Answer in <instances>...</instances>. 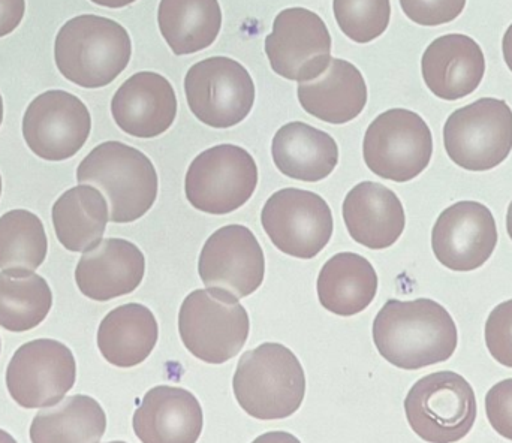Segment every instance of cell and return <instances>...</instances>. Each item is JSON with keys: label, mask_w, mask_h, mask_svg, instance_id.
<instances>
[{"label": "cell", "mask_w": 512, "mask_h": 443, "mask_svg": "<svg viewBox=\"0 0 512 443\" xmlns=\"http://www.w3.org/2000/svg\"><path fill=\"white\" fill-rule=\"evenodd\" d=\"M44 223L29 210H11L0 218V270L12 277L35 273L47 258Z\"/></svg>", "instance_id": "f1b7e54d"}, {"label": "cell", "mask_w": 512, "mask_h": 443, "mask_svg": "<svg viewBox=\"0 0 512 443\" xmlns=\"http://www.w3.org/2000/svg\"><path fill=\"white\" fill-rule=\"evenodd\" d=\"M409 20L420 26H442L456 20L466 0H399Z\"/></svg>", "instance_id": "d6a6232c"}, {"label": "cell", "mask_w": 512, "mask_h": 443, "mask_svg": "<svg viewBox=\"0 0 512 443\" xmlns=\"http://www.w3.org/2000/svg\"><path fill=\"white\" fill-rule=\"evenodd\" d=\"M51 219L57 240L66 250L86 253L101 243L110 209L98 188L78 185L57 198Z\"/></svg>", "instance_id": "484cf974"}, {"label": "cell", "mask_w": 512, "mask_h": 443, "mask_svg": "<svg viewBox=\"0 0 512 443\" xmlns=\"http://www.w3.org/2000/svg\"><path fill=\"white\" fill-rule=\"evenodd\" d=\"M265 54L280 77L307 83L324 74L330 65L331 35L327 24L310 9H283L265 38Z\"/></svg>", "instance_id": "4fadbf2b"}, {"label": "cell", "mask_w": 512, "mask_h": 443, "mask_svg": "<svg viewBox=\"0 0 512 443\" xmlns=\"http://www.w3.org/2000/svg\"><path fill=\"white\" fill-rule=\"evenodd\" d=\"M498 246V226L489 207L460 201L445 209L433 226L432 249L448 270L474 271L483 267Z\"/></svg>", "instance_id": "2e32d148"}, {"label": "cell", "mask_w": 512, "mask_h": 443, "mask_svg": "<svg viewBox=\"0 0 512 443\" xmlns=\"http://www.w3.org/2000/svg\"><path fill=\"white\" fill-rule=\"evenodd\" d=\"M77 180L104 192L114 223L138 221L158 198L155 165L143 152L120 141L96 146L78 165Z\"/></svg>", "instance_id": "277c9868"}, {"label": "cell", "mask_w": 512, "mask_h": 443, "mask_svg": "<svg viewBox=\"0 0 512 443\" xmlns=\"http://www.w3.org/2000/svg\"><path fill=\"white\" fill-rule=\"evenodd\" d=\"M363 156L367 168L381 179L411 182L432 161V131L420 114L393 108L370 123L364 135Z\"/></svg>", "instance_id": "52a82bcc"}, {"label": "cell", "mask_w": 512, "mask_h": 443, "mask_svg": "<svg viewBox=\"0 0 512 443\" xmlns=\"http://www.w3.org/2000/svg\"><path fill=\"white\" fill-rule=\"evenodd\" d=\"M258 186V167L251 153L234 144L204 150L189 165L186 198L209 215H230L245 206Z\"/></svg>", "instance_id": "9c48e42d"}, {"label": "cell", "mask_w": 512, "mask_h": 443, "mask_svg": "<svg viewBox=\"0 0 512 443\" xmlns=\"http://www.w3.org/2000/svg\"><path fill=\"white\" fill-rule=\"evenodd\" d=\"M421 74L433 95L444 101H459L480 86L486 74V57L471 36L450 33L426 48Z\"/></svg>", "instance_id": "d6986e66"}, {"label": "cell", "mask_w": 512, "mask_h": 443, "mask_svg": "<svg viewBox=\"0 0 512 443\" xmlns=\"http://www.w3.org/2000/svg\"><path fill=\"white\" fill-rule=\"evenodd\" d=\"M132 426L143 443H197L203 433V408L191 391L161 385L144 394Z\"/></svg>", "instance_id": "ffe728a7"}, {"label": "cell", "mask_w": 512, "mask_h": 443, "mask_svg": "<svg viewBox=\"0 0 512 443\" xmlns=\"http://www.w3.org/2000/svg\"><path fill=\"white\" fill-rule=\"evenodd\" d=\"M0 197H2V176H0Z\"/></svg>", "instance_id": "b9f144b4"}, {"label": "cell", "mask_w": 512, "mask_h": 443, "mask_svg": "<svg viewBox=\"0 0 512 443\" xmlns=\"http://www.w3.org/2000/svg\"><path fill=\"white\" fill-rule=\"evenodd\" d=\"M316 288L324 309L348 318L363 312L375 300L378 274L364 256L337 253L322 265Z\"/></svg>", "instance_id": "d4e9b609"}, {"label": "cell", "mask_w": 512, "mask_h": 443, "mask_svg": "<svg viewBox=\"0 0 512 443\" xmlns=\"http://www.w3.org/2000/svg\"><path fill=\"white\" fill-rule=\"evenodd\" d=\"M0 443H18L15 441L14 438H12L11 435H9L8 432H5V430L0 429Z\"/></svg>", "instance_id": "f35d334b"}, {"label": "cell", "mask_w": 512, "mask_h": 443, "mask_svg": "<svg viewBox=\"0 0 512 443\" xmlns=\"http://www.w3.org/2000/svg\"><path fill=\"white\" fill-rule=\"evenodd\" d=\"M77 363L68 346L36 339L15 351L6 369L9 396L24 409L51 408L74 388Z\"/></svg>", "instance_id": "8fae6325"}, {"label": "cell", "mask_w": 512, "mask_h": 443, "mask_svg": "<svg viewBox=\"0 0 512 443\" xmlns=\"http://www.w3.org/2000/svg\"><path fill=\"white\" fill-rule=\"evenodd\" d=\"M252 443H301L291 433L286 432H268L259 436Z\"/></svg>", "instance_id": "d590c367"}, {"label": "cell", "mask_w": 512, "mask_h": 443, "mask_svg": "<svg viewBox=\"0 0 512 443\" xmlns=\"http://www.w3.org/2000/svg\"><path fill=\"white\" fill-rule=\"evenodd\" d=\"M502 53H504L505 63L512 72V24L505 32L504 41H502Z\"/></svg>", "instance_id": "8d00e7d4"}, {"label": "cell", "mask_w": 512, "mask_h": 443, "mask_svg": "<svg viewBox=\"0 0 512 443\" xmlns=\"http://www.w3.org/2000/svg\"><path fill=\"white\" fill-rule=\"evenodd\" d=\"M92 131V116L83 101L65 90L36 96L23 117V137L38 158L71 159L83 149Z\"/></svg>", "instance_id": "5bb4252c"}, {"label": "cell", "mask_w": 512, "mask_h": 443, "mask_svg": "<svg viewBox=\"0 0 512 443\" xmlns=\"http://www.w3.org/2000/svg\"><path fill=\"white\" fill-rule=\"evenodd\" d=\"M486 414L498 435L512 442V379L498 382L486 396Z\"/></svg>", "instance_id": "836d02e7"}, {"label": "cell", "mask_w": 512, "mask_h": 443, "mask_svg": "<svg viewBox=\"0 0 512 443\" xmlns=\"http://www.w3.org/2000/svg\"><path fill=\"white\" fill-rule=\"evenodd\" d=\"M198 273L206 289L242 300L254 294L265 276V256L254 232L243 225L222 226L201 250Z\"/></svg>", "instance_id": "9a60e30c"}, {"label": "cell", "mask_w": 512, "mask_h": 443, "mask_svg": "<svg viewBox=\"0 0 512 443\" xmlns=\"http://www.w3.org/2000/svg\"><path fill=\"white\" fill-rule=\"evenodd\" d=\"M447 155L463 170L483 173L499 167L512 150V110L507 102L481 98L459 108L444 126Z\"/></svg>", "instance_id": "ba28073f"}, {"label": "cell", "mask_w": 512, "mask_h": 443, "mask_svg": "<svg viewBox=\"0 0 512 443\" xmlns=\"http://www.w3.org/2000/svg\"><path fill=\"white\" fill-rule=\"evenodd\" d=\"M409 426L427 443H456L477 420L474 388L459 373L436 372L415 382L405 399Z\"/></svg>", "instance_id": "8992f818"}, {"label": "cell", "mask_w": 512, "mask_h": 443, "mask_svg": "<svg viewBox=\"0 0 512 443\" xmlns=\"http://www.w3.org/2000/svg\"><path fill=\"white\" fill-rule=\"evenodd\" d=\"M298 101L310 116L345 125L357 119L367 104V84L357 66L348 60L331 59L324 74L307 83H298Z\"/></svg>", "instance_id": "7402d4cb"}, {"label": "cell", "mask_w": 512, "mask_h": 443, "mask_svg": "<svg viewBox=\"0 0 512 443\" xmlns=\"http://www.w3.org/2000/svg\"><path fill=\"white\" fill-rule=\"evenodd\" d=\"M158 337V321L149 307L123 304L102 319L98 348L108 363L120 369H131L150 357Z\"/></svg>", "instance_id": "cb8c5ba5"}, {"label": "cell", "mask_w": 512, "mask_h": 443, "mask_svg": "<svg viewBox=\"0 0 512 443\" xmlns=\"http://www.w3.org/2000/svg\"><path fill=\"white\" fill-rule=\"evenodd\" d=\"M107 432V415L95 399L66 397L44 408L30 424L32 443H99Z\"/></svg>", "instance_id": "83f0119b"}, {"label": "cell", "mask_w": 512, "mask_h": 443, "mask_svg": "<svg viewBox=\"0 0 512 443\" xmlns=\"http://www.w3.org/2000/svg\"><path fill=\"white\" fill-rule=\"evenodd\" d=\"M507 231H508V235H510V238L512 240V201H511L510 207H508V212H507Z\"/></svg>", "instance_id": "ab89813d"}, {"label": "cell", "mask_w": 512, "mask_h": 443, "mask_svg": "<svg viewBox=\"0 0 512 443\" xmlns=\"http://www.w3.org/2000/svg\"><path fill=\"white\" fill-rule=\"evenodd\" d=\"M486 345L499 364L512 369V300L496 306L487 318Z\"/></svg>", "instance_id": "1f68e13d"}, {"label": "cell", "mask_w": 512, "mask_h": 443, "mask_svg": "<svg viewBox=\"0 0 512 443\" xmlns=\"http://www.w3.org/2000/svg\"><path fill=\"white\" fill-rule=\"evenodd\" d=\"M128 30L101 15L84 14L63 24L54 42V60L60 74L84 89L113 83L131 62Z\"/></svg>", "instance_id": "7a4b0ae2"}, {"label": "cell", "mask_w": 512, "mask_h": 443, "mask_svg": "<svg viewBox=\"0 0 512 443\" xmlns=\"http://www.w3.org/2000/svg\"><path fill=\"white\" fill-rule=\"evenodd\" d=\"M343 221L358 244L373 250L393 246L406 226L400 198L375 182L358 183L348 192L343 201Z\"/></svg>", "instance_id": "44dd1931"}, {"label": "cell", "mask_w": 512, "mask_h": 443, "mask_svg": "<svg viewBox=\"0 0 512 443\" xmlns=\"http://www.w3.org/2000/svg\"><path fill=\"white\" fill-rule=\"evenodd\" d=\"M186 101L204 125L228 129L242 123L254 108L256 90L248 69L225 56L191 66L185 77Z\"/></svg>", "instance_id": "30bf717a"}, {"label": "cell", "mask_w": 512, "mask_h": 443, "mask_svg": "<svg viewBox=\"0 0 512 443\" xmlns=\"http://www.w3.org/2000/svg\"><path fill=\"white\" fill-rule=\"evenodd\" d=\"M173 84L156 72H137L117 90L111 101L114 122L135 138H156L173 126L177 117Z\"/></svg>", "instance_id": "e0dca14e"}, {"label": "cell", "mask_w": 512, "mask_h": 443, "mask_svg": "<svg viewBox=\"0 0 512 443\" xmlns=\"http://www.w3.org/2000/svg\"><path fill=\"white\" fill-rule=\"evenodd\" d=\"M373 342L393 366L420 370L450 360L459 334L448 310L430 298L388 300L373 322Z\"/></svg>", "instance_id": "6da1fadb"}, {"label": "cell", "mask_w": 512, "mask_h": 443, "mask_svg": "<svg viewBox=\"0 0 512 443\" xmlns=\"http://www.w3.org/2000/svg\"><path fill=\"white\" fill-rule=\"evenodd\" d=\"M251 321L237 298L215 289H197L182 303L179 333L198 360L224 364L248 342Z\"/></svg>", "instance_id": "5b68a950"}, {"label": "cell", "mask_w": 512, "mask_h": 443, "mask_svg": "<svg viewBox=\"0 0 512 443\" xmlns=\"http://www.w3.org/2000/svg\"><path fill=\"white\" fill-rule=\"evenodd\" d=\"M53 307V292L44 277L0 273V327L11 333L33 330Z\"/></svg>", "instance_id": "f546056e"}, {"label": "cell", "mask_w": 512, "mask_h": 443, "mask_svg": "<svg viewBox=\"0 0 512 443\" xmlns=\"http://www.w3.org/2000/svg\"><path fill=\"white\" fill-rule=\"evenodd\" d=\"M337 26L351 41L369 44L388 29L390 0H333Z\"/></svg>", "instance_id": "4dcf8cb0"}, {"label": "cell", "mask_w": 512, "mask_h": 443, "mask_svg": "<svg viewBox=\"0 0 512 443\" xmlns=\"http://www.w3.org/2000/svg\"><path fill=\"white\" fill-rule=\"evenodd\" d=\"M271 156L283 176L316 183L327 179L339 164V147L327 132L307 123L292 122L274 135Z\"/></svg>", "instance_id": "603a6c76"}, {"label": "cell", "mask_w": 512, "mask_h": 443, "mask_svg": "<svg viewBox=\"0 0 512 443\" xmlns=\"http://www.w3.org/2000/svg\"><path fill=\"white\" fill-rule=\"evenodd\" d=\"M3 122V99L2 95H0V125H2Z\"/></svg>", "instance_id": "60d3db41"}, {"label": "cell", "mask_w": 512, "mask_h": 443, "mask_svg": "<svg viewBox=\"0 0 512 443\" xmlns=\"http://www.w3.org/2000/svg\"><path fill=\"white\" fill-rule=\"evenodd\" d=\"M90 2L96 3L99 6H105V8L119 9L132 5L137 0H90Z\"/></svg>", "instance_id": "74e56055"}, {"label": "cell", "mask_w": 512, "mask_h": 443, "mask_svg": "<svg viewBox=\"0 0 512 443\" xmlns=\"http://www.w3.org/2000/svg\"><path fill=\"white\" fill-rule=\"evenodd\" d=\"M108 443H126V442H122V441H114V442H108Z\"/></svg>", "instance_id": "7bdbcfd3"}, {"label": "cell", "mask_w": 512, "mask_h": 443, "mask_svg": "<svg viewBox=\"0 0 512 443\" xmlns=\"http://www.w3.org/2000/svg\"><path fill=\"white\" fill-rule=\"evenodd\" d=\"M233 388L237 402L252 418L285 420L303 403L306 375L291 349L280 343H262L240 358Z\"/></svg>", "instance_id": "3957f363"}, {"label": "cell", "mask_w": 512, "mask_h": 443, "mask_svg": "<svg viewBox=\"0 0 512 443\" xmlns=\"http://www.w3.org/2000/svg\"><path fill=\"white\" fill-rule=\"evenodd\" d=\"M161 35L176 56L206 50L222 29L219 0H161L158 8Z\"/></svg>", "instance_id": "4316f807"}, {"label": "cell", "mask_w": 512, "mask_h": 443, "mask_svg": "<svg viewBox=\"0 0 512 443\" xmlns=\"http://www.w3.org/2000/svg\"><path fill=\"white\" fill-rule=\"evenodd\" d=\"M261 223L280 252L298 259L319 255L334 229L333 213L324 198L295 188L280 189L268 198Z\"/></svg>", "instance_id": "7c38bea8"}, {"label": "cell", "mask_w": 512, "mask_h": 443, "mask_svg": "<svg viewBox=\"0 0 512 443\" xmlns=\"http://www.w3.org/2000/svg\"><path fill=\"white\" fill-rule=\"evenodd\" d=\"M26 12V0H0V38L14 32Z\"/></svg>", "instance_id": "e575fe53"}, {"label": "cell", "mask_w": 512, "mask_h": 443, "mask_svg": "<svg viewBox=\"0 0 512 443\" xmlns=\"http://www.w3.org/2000/svg\"><path fill=\"white\" fill-rule=\"evenodd\" d=\"M146 258L140 247L123 238H105L83 253L75 270V282L84 297L110 301L132 294L143 282Z\"/></svg>", "instance_id": "ac0fdd59"}, {"label": "cell", "mask_w": 512, "mask_h": 443, "mask_svg": "<svg viewBox=\"0 0 512 443\" xmlns=\"http://www.w3.org/2000/svg\"><path fill=\"white\" fill-rule=\"evenodd\" d=\"M0 348H2V343H0Z\"/></svg>", "instance_id": "ee69618b"}]
</instances>
